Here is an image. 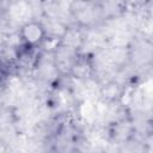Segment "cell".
<instances>
[{"label": "cell", "mask_w": 153, "mask_h": 153, "mask_svg": "<svg viewBox=\"0 0 153 153\" xmlns=\"http://www.w3.org/2000/svg\"><path fill=\"white\" fill-rule=\"evenodd\" d=\"M47 37V30L41 22L30 20L22 25L19 30V38L23 45L27 48H36L42 45Z\"/></svg>", "instance_id": "1"}, {"label": "cell", "mask_w": 153, "mask_h": 153, "mask_svg": "<svg viewBox=\"0 0 153 153\" xmlns=\"http://www.w3.org/2000/svg\"><path fill=\"white\" fill-rule=\"evenodd\" d=\"M53 54H54V57H53L54 67L56 68V71L62 74H71L72 67L78 57L75 48L63 44L61 42V44L54 50Z\"/></svg>", "instance_id": "2"}, {"label": "cell", "mask_w": 153, "mask_h": 153, "mask_svg": "<svg viewBox=\"0 0 153 153\" xmlns=\"http://www.w3.org/2000/svg\"><path fill=\"white\" fill-rule=\"evenodd\" d=\"M53 153H74L76 151V136L69 131H59L51 143Z\"/></svg>", "instance_id": "3"}, {"label": "cell", "mask_w": 153, "mask_h": 153, "mask_svg": "<svg viewBox=\"0 0 153 153\" xmlns=\"http://www.w3.org/2000/svg\"><path fill=\"white\" fill-rule=\"evenodd\" d=\"M91 72H92V65L90 63V61L84 56H78L72 67L71 74L74 75L75 78L84 79L87 78L91 74Z\"/></svg>", "instance_id": "4"}, {"label": "cell", "mask_w": 153, "mask_h": 153, "mask_svg": "<svg viewBox=\"0 0 153 153\" xmlns=\"http://www.w3.org/2000/svg\"><path fill=\"white\" fill-rule=\"evenodd\" d=\"M4 17H5V10H4V7H2V6H1V4H0V24L2 23Z\"/></svg>", "instance_id": "5"}]
</instances>
